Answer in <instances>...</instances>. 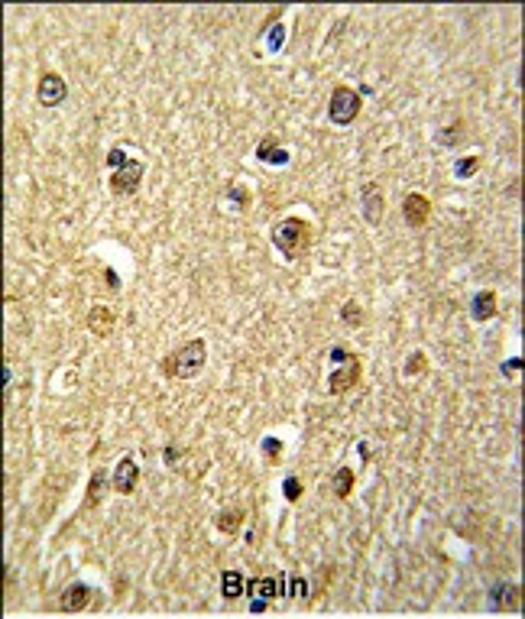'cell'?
Listing matches in <instances>:
<instances>
[{"label":"cell","mask_w":525,"mask_h":619,"mask_svg":"<svg viewBox=\"0 0 525 619\" xmlns=\"http://www.w3.org/2000/svg\"><path fill=\"white\" fill-rule=\"evenodd\" d=\"M256 159L260 162H270V166H288V150L286 146H279V140L276 136H266V140L256 146Z\"/></svg>","instance_id":"14"},{"label":"cell","mask_w":525,"mask_h":619,"mask_svg":"<svg viewBox=\"0 0 525 619\" xmlns=\"http://www.w3.org/2000/svg\"><path fill=\"white\" fill-rule=\"evenodd\" d=\"M272 243L276 250L286 256V260H298L305 256L308 247H312V224L302 218H286L272 227Z\"/></svg>","instance_id":"2"},{"label":"cell","mask_w":525,"mask_h":619,"mask_svg":"<svg viewBox=\"0 0 525 619\" xmlns=\"http://www.w3.org/2000/svg\"><path fill=\"white\" fill-rule=\"evenodd\" d=\"M114 327H117V315H114L110 308L94 305V308L88 311V331H91L94 337H110L114 334Z\"/></svg>","instance_id":"12"},{"label":"cell","mask_w":525,"mask_h":619,"mask_svg":"<svg viewBox=\"0 0 525 619\" xmlns=\"http://www.w3.org/2000/svg\"><path fill=\"white\" fill-rule=\"evenodd\" d=\"M214 526H218V532H224V535H237V528L244 526V509H224V512H218Z\"/></svg>","instance_id":"19"},{"label":"cell","mask_w":525,"mask_h":619,"mask_svg":"<svg viewBox=\"0 0 525 619\" xmlns=\"http://www.w3.org/2000/svg\"><path fill=\"white\" fill-rule=\"evenodd\" d=\"M522 606V590L516 584H493L490 587V610L493 613H516Z\"/></svg>","instance_id":"9"},{"label":"cell","mask_w":525,"mask_h":619,"mask_svg":"<svg viewBox=\"0 0 525 619\" xmlns=\"http://www.w3.org/2000/svg\"><path fill=\"white\" fill-rule=\"evenodd\" d=\"M143 172H146L143 162H140V159H130L124 169L110 172L107 188H110L114 195H120V198H127V195H136V192H140V182H143Z\"/></svg>","instance_id":"4"},{"label":"cell","mask_w":525,"mask_h":619,"mask_svg":"<svg viewBox=\"0 0 525 619\" xmlns=\"http://www.w3.org/2000/svg\"><path fill=\"white\" fill-rule=\"evenodd\" d=\"M519 370H522V357H509L506 363H503V377H516Z\"/></svg>","instance_id":"30"},{"label":"cell","mask_w":525,"mask_h":619,"mask_svg":"<svg viewBox=\"0 0 525 619\" xmlns=\"http://www.w3.org/2000/svg\"><path fill=\"white\" fill-rule=\"evenodd\" d=\"M460 140H464V120H454V124H451L448 130L438 136V143H441V146H448V150H454Z\"/></svg>","instance_id":"23"},{"label":"cell","mask_w":525,"mask_h":619,"mask_svg":"<svg viewBox=\"0 0 525 619\" xmlns=\"http://www.w3.org/2000/svg\"><path fill=\"white\" fill-rule=\"evenodd\" d=\"M347 357H350V353L344 351V347H334V351H331V360H334V363H344Z\"/></svg>","instance_id":"32"},{"label":"cell","mask_w":525,"mask_h":619,"mask_svg":"<svg viewBox=\"0 0 525 619\" xmlns=\"http://www.w3.org/2000/svg\"><path fill=\"white\" fill-rule=\"evenodd\" d=\"M130 159H133V156H127V150H120V146H114V150L107 152V169H110V172H117V169H124Z\"/></svg>","instance_id":"26"},{"label":"cell","mask_w":525,"mask_h":619,"mask_svg":"<svg viewBox=\"0 0 525 619\" xmlns=\"http://www.w3.org/2000/svg\"><path fill=\"white\" fill-rule=\"evenodd\" d=\"M279 451H282V441H279V438H262V454H266L270 460L279 457Z\"/></svg>","instance_id":"29"},{"label":"cell","mask_w":525,"mask_h":619,"mask_svg":"<svg viewBox=\"0 0 525 619\" xmlns=\"http://www.w3.org/2000/svg\"><path fill=\"white\" fill-rule=\"evenodd\" d=\"M428 214H432V201L425 198V195H418V192L406 195V201H402V221H406L412 230L428 224Z\"/></svg>","instance_id":"10"},{"label":"cell","mask_w":525,"mask_h":619,"mask_svg":"<svg viewBox=\"0 0 525 619\" xmlns=\"http://www.w3.org/2000/svg\"><path fill=\"white\" fill-rule=\"evenodd\" d=\"M282 496H286L288 502L302 500V480H298V477H286V483H282Z\"/></svg>","instance_id":"27"},{"label":"cell","mask_w":525,"mask_h":619,"mask_svg":"<svg viewBox=\"0 0 525 619\" xmlns=\"http://www.w3.org/2000/svg\"><path fill=\"white\" fill-rule=\"evenodd\" d=\"M104 279H110V289H120V279H117V273H110V269H107V273H104Z\"/></svg>","instance_id":"34"},{"label":"cell","mask_w":525,"mask_h":619,"mask_svg":"<svg viewBox=\"0 0 525 619\" xmlns=\"http://www.w3.org/2000/svg\"><path fill=\"white\" fill-rule=\"evenodd\" d=\"M286 587H288V594L298 597V600H308V597H312V594H308V580L305 578H292Z\"/></svg>","instance_id":"28"},{"label":"cell","mask_w":525,"mask_h":619,"mask_svg":"<svg viewBox=\"0 0 525 619\" xmlns=\"http://www.w3.org/2000/svg\"><path fill=\"white\" fill-rule=\"evenodd\" d=\"M91 597H94V590L88 584H68L65 590H62V597H59V610L62 613H81L91 603Z\"/></svg>","instance_id":"11"},{"label":"cell","mask_w":525,"mask_h":619,"mask_svg":"<svg viewBox=\"0 0 525 619\" xmlns=\"http://www.w3.org/2000/svg\"><path fill=\"white\" fill-rule=\"evenodd\" d=\"M360 373H364V363H360V357H354L350 353L344 363H340L334 373H331L328 379V393L331 396H340V393H350L357 383H360Z\"/></svg>","instance_id":"5"},{"label":"cell","mask_w":525,"mask_h":619,"mask_svg":"<svg viewBox=\"0 0 525 619\" xmlns=\"http://www.w3.org/2000/svg\"><path fill=\"white\" fill-rule=\"evenodd\" d=\"M470 318L474 321L496 318V292H493V289H480V292L470 299Z\"/></svg>","instance_id":"13"},{"label":"cell","mask_w":525,"mask_h":619,"mask_svg":"<svg viewBox=\"0 0 525 619\" xmlns=\"http://www.w3.org/2000/svg\"><path fill=\"white\" fill-rule=\"evenodd\" d=\"M107 486H114V483H110V477H107V470L98 467V470L91 474V483H88L85 509H94V506H101V500L107 496Z\"/></svg>","instance_id":"15"},{"label":"cell","mask_w":525,"mask_h":619,"mask_svg":"<svg viewBox=\"0 0 525 619\" xmlns=\"http://www.w3.org/2000/svg\"><path fill=\"white\" fill-rule=\"evenodd\" d=\"M331 493L338 496V500H347V496L354 493V470L350 467L334 470V477H331Z\"/></svg>","instance_id":"18"},{"label":"cell","mask_w":525,"mask_h":619,"mask_svg":"<svg viewBox=\"0 0 525 619\" xmlns=\"http://www.w3.org/2000/svg\"><path fill=\"white\" fill-rule=\"evenodd\" d=\"M266 606H270V600H253V603H250V610H253V613H262Z\"/></svg>","instance_id":"33"},{"label":"cell","mask_w":525,"mask_h":619,"mask_svg":"<svg viewBox=\"0 0 525 619\" xmlns=\"http://www.w3.org/2000/svg\"><path fill=\"white\" fill-rule=\"evenodd\" d=\"M110 490L120 496H133L136 493V483H140V464H136L133 457H124L114 467V474H110Z\"/></svg>","instance_id":"7"},{"label":"cell","mask_w":525,"mask_h":619,"mask_svg":"<svg viewBox=\"0 0 525 619\" xmlns=\"http://www.w3.org/2000/svg\"><path fill=\"white\" fill-rule=\"evenodd\" d=\"M246 594V580L240 571H224L220 574V597L224 600H237V597Z\"/></svg>","instance_id":"17"},{"label":"cell","mask_w":525,"mask_h":619,"mask_svg":"<svg viewBox=\"0 0 525 619\" xmlns=\"http://www.w3.org/2000/svg\"><path fill=\"white\" fill-rule=\"evenodd\" d=\"M425 370H428V357H425L422 351L408 353V360H406V377H422Z\"/></svg>","instance_id":"24"},{"label":"cell","mask_w":525,"mask_h":619,"mask_svg":"<svg viewBox=\"0 0 525 619\" xmlns=\"http://www.w3.org/2000/svg\"><path fill=\"white\" fill-rule=\"evenodd\" d=\"M262 39H266V49H270V52H279L282 42H286V26L272 23L270 30H262Z\"/></svg>","instance_id":"21"},{"label":"cell","mask_w":525,"mask_h":619,"mask_svg":"<svg viewBox=\"0 0 525 619\" xmlns=\"http://www.w3.org/2000/svg\"><path fill=\"white\" fill-rule=\"evenodd\" d=\"M340 321L347 327H364L366 325V311L360 308V301H354V299H347L344 305H340Z\"/></svg>","instance_id":"20"},{"label":"cell","mask_w":525,"mask_h":619,"mask_svg":"<svg viewBox=\"0 0 525 619\" xmlns=\"http://www.w3.org/2000/svg\"><path fill=\"white\" fill-rule=\"evenodd\" d=\"M386 218V195H383L380 182H366L364 185V221L370 227H380Z\"/></svg>","instance_id":"8"},{"label":"cell","mask_w":525,"mask_h":619,"mask_svg":"<svg viewBox=\"0 0 525 619\" xmlns=\"http://www.w3.org/2000/svg\"><path fill=\"white\" fill-rule=\"evenodd\" d=\"M477 169H480V156H460V159L454 162V178H460V182H464V178L474 176Z\"/></svg>","instance_id":"22"},{"label":"cell","mask_w":525,"mask_h":619,"mask_svg":"<svg viewBox=\"0 0 525 619\" xmlns=\"http://www.w3.org/2000/svg\"><path fill=\"white\" fill-rule=\"evenodd\" d=\"M360 107H364V94L347 88V84H338L328 100V117L334 126H350L360 117Z\"/></svg>","instance_id":"3"},{"label":"cell","mask_w":525,"mask_h":619,"mask_svg":"<svg viewBox=\"0 0 525 619\" xmlns=\"http://www.w3.org/2000/svg\"><path fill=\"white\" fill-rule=\"evenodd\" d=\"M204 363H208V341L192 337L162 360V373L169 379H195L204 370Z\"/></svg>","instance_id":"1"},{"label":"cell","mask_w":525,"mask_h":619,"mask_svg":"<svg viewBox=\"0 0 525 619\" xmlns=\"http://www.w3.org/2000/svg\"><path fill=\"white\" fill-rule=\"evenodd\" d=\"M224 195H227V201H237V204H240L237 211L250 208V192H246L244 185H227V192H224Z\"/></svg>","instance_id":"25"},{"label":"cell","mask_w":525,"mask_h":619,"mask_svg":"<svg viewBox=\"0 0 525 619\" xmlns=\"http://www.w3.org/2000/svg\"><path fill=\"white\" fill-rule=\"evenodd\" d=\"M65 98H68L65 78H62L59 72H46V75L39 78V88H36V100H39L43 107H59V104H65Z\"/></svg>","instance_id":"6"},{"label":"cell","mask_w":525,"mask_h":619,"mask_svg":"<svg viewBox=\"0 0 525 619\" xmlns=\"http://www.w3.org/2000/svg\"><path fill=\"white\" fill-rule=\"evenodd\" d=\"M10 379H13V373H10V363H4V389H10Z\"/></svg>","instance_id":"35"},{"label":"cell","mask_w":525,"mask_h":619,"mask_svg":"<svg viewBox=\"0 0 525 619\" xmlns=\"http://www.w3.org/2000/svg\"><path fill=\"white\" fill-rule=\"evenodd\" d=\"M246 597H253V600H276V597H279V580L276 578L246 580Z\"/></svg>","instance_id":"16"},{"label":"cell","mask_w":525,"mask_h":619,"mask_svg":"<svg viewBox=\"0 0 525 619\" xmlns=\"http://www.w3.org/2000/svg\"><path fill=\"white\" fill-rule=\"evenodd\" d=\"M178 454H182V451H178L175 444H169V448H166V464H169V467H175V460H178Z\"/></svg>","instance_id":"31"}]
</instances>
